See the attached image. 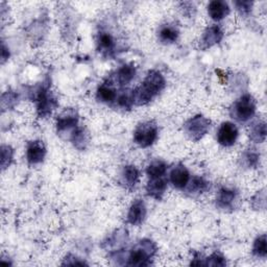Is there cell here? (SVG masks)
<instances>
[{
	"instance_id": "cell-1",
	"label": "cell",
	"mask_w": 267,
	"mask_h": 267,
	"mask_svg": "<svg viewBox=\"0 0 267 267\" xmlns=\"http://www.w3.org/2000/svg\"><path fill=\"white\" fill-rule=\"evenodd\" d=\"M165 88V79L162 73L152 70L147 73L143 83L132 91V101L135 105L144 106L151 102Z\"/></svg>"
},
{
	"instance_id": "cell-2",
	"label": "cell",
	"mask_w": 267,
	"mask_h": 267,
	"mask_svg": "<svg viewBox=\"0 0 267 267\" xmlns=\"http://www.w3.org/2000/svg\"><path fill=\"white\" fill-rule=\"evenodd\" d=\"M157 251L156 244L148 239L141 240L130 250L126 265L128 266H147Z\"/></svg>"
},
{
	"instance_id": "cell-3",
	"label": "cell",
	"mask_w": 267,
	"mask_h": 267,
	"mask_svg": "<svg viewBox=\"0 0 267 267\" xmlns=\"http://www.w3.org/2000/svg\"><path fill=\"white\" fill-rule=\"evenodd\" d=\"M256 112V101L253 96L245 94L237 100L232 109V116L238 121H247Z\"/></svg>"
},
{
	"instance_id": "cell-4",
	"label": "cell",
	"mask_w": 267,
	"mask_h": 267,
	"mask_svg": "<svg viewBox=\"0 0 267 267\" xmlns=\"http://www.w3.org/2000/svg\"><path fill=\"white\" fill-rule=\"evenodd\" d=\"M211 121L203 115H196L185 123L184 128L189 138L193 141L201 140L210 129Z\"/></svg>"
},
{
	"instance_id": "cell-5",
	"label": "cell",
	"mask_w": 267,
	"mask_h": 267,
	"mask_svg": "<svg viewBox=\"0 0 267 267\" xmlns=\"http://www.w3.org/2000/svg\"><path fill=\"white\" fill-rule=\"evenodd\" d=\"M158 138V126L154 122H143L137 126L134 132V141L140 147H148Z\"/></svg>"
},
{
	"instance_id": "cell-6",
	"label": "cell",
	"mask_w": 267,
	"mask_h": 267,
	"mask_svg": "<svg viewBox=\"0 0 267 267\" xmlns=\"http://www.w3.org/2000/svg\"><path fill=\"white\" fill-rule=\"evenodd\" d=\"M37 110L40 117L44 118L51 114L56 106V101L49 92V86H42L36 96Z\"/></svg>"
},
{
	"instance_id": "cell-7",
	"label": "cell",
	"mask_w": 267,
	"mask_h": 267,
	"mask_svg": "<svg viewBox=\"0 0 267 267\" xmlns=\"http://www.w3.org/2000/svg\"><path fill=\"white\" fill-rule=\"evenodd\" d=\"M238 138V128L232 122H224L217 132V141L225 147L233 146Z\"/></svg>"
},
{
	"instance_id": "cell-8",
	"label": "cell",
	"mask_w": 267,
	"mask_h": 267,
	"mask_svg": "<svg viewBox=\"0 0 267 267\" xmlns=\"http://www.w3.org/2000/svg\"><path fill=\"white\" fill-rule=\"evenodd\" d=\"M46 156V147L42 141L29 142L26 148V159L31 164H39Z\"/></svg>"
},
{
	"instance_id": "cell-9",
	"label": "cell",
	"mask_w": 267,
	"mask_h": 267,
	"mask_svg": "<svg viewBox=\"0 0 267 267\" xmlns=\"http://www.w3.org/2000/svg\"><path fill=\"white\" fill-rule=\"evenodd\" d=\"M222 38H224V33H222L221 28L218 25H212L205 31L201 40V47L202 49L210 48L218 44Z\"/></svg>"
},
{
	"instance_id": "cell-10",
	"label": "cell",
	"mask_w": 267,
	"mask_h": 267,
	"mask_svg": "<svg viewBox=\"0 0 267 267\" xmlns=\"http://www.w3.org/2000/svg\"><path fill=\"white\" fill-rule=\"evenodd\" d=\"M146 217V207L141 199H137L132 203L127 213V222L132 226H139Z\"/></svg>"
},
{
	"instance_id": "cell-11",
	"label": "cell",
	"mask_w": 267,
	"mask_h": 267,
	"mask_svg": "<svg viewBox=\"0 0 267 267\" xmlns=\"http://www.w3.org/2000/svg\"><path fill=\"white\" fill-rule=\"evenodd\" d=\"M170 182L173 187L184 189L190 182V173L184 165H177L170 172Z\"/></svg>"
},
{
	"instance_id": "cell-12",
	"label": "cell",
	"mask_w": 267,
	"mask_h": 267,
	"mask_svg": "<svg viewBox=\"0 0 267 267\" xmlns=\"http://www.w3.org/2000/svg\"><path fill=\"white\" fill-rule=\"evenodd\" d=\"M79 122L78 114L73 110H68L62 113L56 119V128L57 131H65L71 127H77Z\"/></svg>"
},
{
	"instance_id": "cell-13",
	"label": "cell",
	"mask_w": 267,
	"mask_h": 267,
	"mask_svg": "<svg viewBox=\"0 0 267 267\" xmlns=\"http://www.w3.org/2000/svg\"><path fill=\"white\" fill-rule=\"evenodd\" d=\"M167 189V181L163 177L151 179L146 186V192L151 197L160 201Z\"/></svg>"
},
{
	"instance_id": "cell-14",
	"label": "cell",
	"mask_w": 267,
	"mask_h": 267,
	"mask_svg": "<svg viewBox=\"0 0 267 267\" xmlns=\"http://www.w3.org/2000/svg\"><path fill=\"white\" fill-rule=\"evenodd\" d=\"M208 13H209L210 17L215 21H220L226 18L230 14V7L226 2H221V0H214L209 4L208 7Z\"/></svg>"
},
{
	"instance_id": "cell-15",
	"label": "cell",
	"mask_w": 267,
	"mask_h": 267,
	"mask_svg": "<svg viewBox=\"0 0 267 267\" xmlns=\"http://www.w3.org/2000/svg\"><path fill=\"white\" fill-rule=\"evenodd\" d=\"M236 198V192L232 189L222 187L217 194L216 203L217 206L221 209H228V208H231L234 201Z\"/></svg>"
},
{
	"instance_id": "cell-16",
	"label": "cell",
	"mask_w": 267,
	"mask_h": 267,
	"mask_svg": "<svg viewBox=\"0 0 267 267\" xmlns=\"http://www.w3.org/2000/svg\"><path fill=\"white\" fill-rule=\"evenodd\" d=\"M122 179H123V183L126 185L127 188H134L139 182L140 172L136 166L127 165L123 168Z\"/></svg>"
},
{
	"instance_id": "cell-17",
	"label": "cell",
	"mask_w": 267,
	"mask_h": 267,
	"mask_svg": "<svg viewBox=\"0 0 267 267\" xmlns=\"http://www.w3.org/2000/svg\"><path fill=\"white\" fill-rule=\"evenodd\" d=\"M96 97L101 102L109 103V102H113L114 100H116L117 94H116L115 89L110 84H102L97 89Z\"/></svg>"
},
{
	"instance_id": "cell-18",
	"label": "cell",
	"mask_w": 267,
	"mask_h": 267,
	"mask_svg": "<svg viewBox=\"0 0 267 267\" xmlns=\"http://www.w3.org/2000/svg\"><path fill=\"white\" fill-rule=\"evenodd\" d=\"M136 76V69L132 65H124L117 71V81L120 86L128 85Z\"/></svg>"
},
{
	"instance_id": "cell-19",
	"label": "cell",
	"mask_w": 267,
	"mask_h": 267,
	"mask_svg": "<svg viewBox=\"0 0 267 267\" xmlns=\"http://www.w3.org/2000/svg\"><path fill=\"white\" fill-rule=\"evenodd\" d=\"M167 171V165L163 161H154L148 165L146 172L150 179H158L163 177Z\"/></svg>"
},
{
	"instance_id": "cell-20",
	"label": "cell",
	"mask_w": 267,
	"mask_h": 267,
	"mask_svg": "<svg viewBox=\"0 0 267 267\" xmlns=\"http://www.w3.org/2000/svg\"><path fill=\"white\" fill-rule=\"evenodd\" d=\"M160 40L164 43H173L179 38L177 28L171 25H165L160 29Z\"/></svg>"
},
{
	"instance_id": "cell-21",
	"label": "cell",
	"mask_w": 267,
	"mask_h": 267,
	"mask_svg": "<svg viewBox=\"0 0 267 267\" xmlns=\"http://www.w3.org/2000/svg\"><path fill=\"white\" fill-rule=\"evenodd\" d=\"M266 137V124L265 122H257L250 128L249 138L256 143L264 142Z\"/></svg>"
},
{
	"instance_id": "cell-22",
	"label": "cell",
	"mask_w": 267,
	"mask_h": 267,
	"mask_svg": "<svg viewBox=\"0 0 267 267\" xmlns=\"http://www.w3.org/2000/svg\"><path fill=\"white\" fill-rule=\"evenodd\" d=\"M71 140L73 144L76 145L80 150H84L86 145L88 144V134L85 131L83 127H77L72 131Z\"/></svg>"
},
{
	"instance_id": "cell-23",
	"label": "cell",
	"mask_w": 267,
	"mask_h": 267,
	"mask_svg": "<svg viewBox=\"0 0 267 267\" xmlns=\"http://www.w3.org/2000/svg\"><path fill=\"white\" fill-rule=\"evenodd\" d=\"M190 184H188V191L190 193H203L205 192L208 188H209V185L208 183L202 179V177H193L191 182H189Z\"/></svg>"
},
{
	"instance_id": "cell-24",
	"label": "cell",
	"mask_w": 267,
	"mask_h": 267,
	"mask_svg": "<svg viewBox=\"0 0 267 267\" xmlns=\"http://www.w3.org/2000/svg\"><path fill=\"white\" fill-rule=\"evenodd\" d=\"M253 253L255 256L260 258H265L267 255V247H266V235L263 234L259 236L254 242Z\"/></svg>"
},
{
	"instance_id": "cell-25",
	"label": "cell",
	"mask_w": 267,
	"mask_h": 267,
	"mask_svg": "<svg viewBox=\"0 0 267 267\" xmlns=\"http://www.w3.org/2000/svg\"><path fill=\"white\" fill-rule=\"evenodd\" d=\"M98 45L102 51H110L114 48V40L111 35L101 33L98 37Z\"/></svg>"
},
{
	"instance_id": "cell-26",
	"label": "cell",
	"mask_w": 267,
	"mask_h": 267,
	"mask_svg": "<svg viewBox=\"0 0 267 267\" xmlns=\"http://www.w3.org/2000/svg\"><path fill=\"white\" fill-rule=\"evenodd\" d=\"M14 151L13 148L9 145H3L2 146V167L3 170L8 168L13 161Z\"/></svg>"
},
{
	"instance_id": "cell-27",
	"label": "cell",
	"mask_w": 267,
	"mask_h": 267,
	"mask_svg": "<svg viewBox=\"0 0 267 267\" xmlns=\"http://www.w3.org/2000/svg\"><path fill=\"white\" fill-rule=\"evenodd\" d=\"M116 102L120 108L126 109V110H129L131 108V106L134 105L132 96H131V94H128V93L120 94L116 98Z\"/></svg>"
},
{
	"instance_id": "cell-28",
	"label": "cell",
	"mask_w": 267,
	"mask_h": 267,
	"mask_svg": "<svg viewBox=\"0 0 267 267\" xmlns=\"http://www.w3.org/2000/svg\"><path fill=\"white\" fill-rule=\"evenodd\" d=\"M206 261L204 262V265L206 266H225L227 265V262H226V259L222 257L220 254H212L209 258L205 259Z\"/></svg>"
},
{
	"instance_id": "cell-29",
	"label": "cell",
	"mask_w": 267,
	"mask_h": 267,
	"mask_svg": "<svg viewBox=\"0 0 267 267\" xmlns=\"http://www.w3.org/2000/svg\"><path fill=\"white\" fill-rule=\"evenodd\" d=\"M244 160H245V163L248 167H254L258 164L259 155L255 152L248 151L244 154Z\"/></svg>"
},
{
	"instance_id": "cell-30",
	"label": "cell",
	"mask_w": 267,
	"mask_h": 267,
	"mask_svg": "<svg viewBox=\"0 0 267 267\" xmlns=\"http://www.w3.org/2000/svg\"><path fill=\"white\" fill-rule=\"evenodd\" d=\"M235 5L238 11L243 15H248L251 11V7H253V3L250 2H236Z\"/></svg>"
},
{
	"instance_id": "cell-31",
	"label": "cell",
	"mask_w": 267,
	"mask_h": 267,
	"mask_svg": "<svg viewBox=\"0 0 267 267\" xmlns=\"http://www.w3.org/2000/svg\"><path fill=\"white\" fill-rule=\"evenodd\" d=\"M7 48L5 46V44H3V50H2V58H3V63L7 60V58H9V55L10 53H7Z\"/></svg>"
}]
</instances>
